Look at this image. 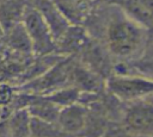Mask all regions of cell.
Segmentation results:
<instances>
[{"label":"cell","mask_w":153,"mask_h":137,"mask_svg":"<svg viewBox=\"0 0 153 137\" xmlns=\"http://www.w3.org/2000/svg\"><path fill=\"white\" fill-rule=\"evenodd\" d=\"M100 24L102 44L112 57L135 61L148 43V29L112 2L100 12Z\"/></svg>","instance_id":"1"},{"label":"cell","mask_w":153,"mask_h":137,"mask_svg":"<svg viewBox=\"0 0 153 137\" xmlns=\"http://www.w3.org/2000/svg\"><path fill=\"white\" fill-rule=\"evenodd\" d=\"M22 24L30 39L33 55L48 56L57 51L53 33L35 6H26Z\"/></svg>","instance_id":"2"},{"label":"cell","mask_w":153,"mask_h":137,"mask_svg":"<svg viewBox=\"0 0 153 137\" xmlns=\"http://www.w3.org/2000/svg\"><path fill=\"white\" fill-rule=\"evenodd\" d=\"M109 92L123 101H136L153 94V79L126 73L111 74L106 79Z\"/></svg>","instance_id":"3"},{"label":"cell","mask_w":153,"mask_h":137,"mask_svg":"<svg viewBox=\"0 0 153 137\" xmlns=\"http://www.w3.org/2000/svg\"><path fill=\"white\" fill-rule=\"evenodd\" d=\"M33 6L43 17L45 24L53 33L55 42L57 43L73 24L57 6L55 0H36Z\"/></svg>","instance_id":"4"},{"label":"cell","mask_w":153,"mask_h":137,"mask_svg":"<svg viewBox=\"0 0 153 137\" xmlns=\"http://www.w3.org/2000/svg\"><path fill=\"white\" fill-rule=\"evenodd\" d=\"M88 113L85 106L74 102L60 108L56 124L59 129L67 133H79L84 131L87 126Z\"/></svg>","instance_id":"5"},{"label":"cell","mask_w":153,"mask_h":137,"mask_svg":"<svg viewBox=\"0 0 153 137\" xmlns=\"http://www.w3.org/2000/svg\"><path fill=\"white\" fill-rule=\"evenodd\" d=\"M124 125L128 130L137 133L153 132V106L135 105L124 116Z\"/></svg>","instance_id":"6"},{"label":"cell","mask_w":153,"mask_h":137,"mask_svg":"<svg viewBox=\"0 0 153 137\" xmlns=\"http://www.w3.org/2000/svg\"><path fill=\"white\" fill-rule=\"evenodd\" d=\"M148 30L153 27V0H109Z\"/></svg>","instance_id":"7"},{"label":"cell","mask_w":153,"mask_h":137,"mask_svg":"<svg viewBox=\"0 0 153 137\" xmlns=\"http://www.w3.org/2000/svg\"><path fill=\"white\" fill-rule=\"evenodd\" d=\"M23 0H2L0 1V23L5 30H10L14 25L22 23L23 14L26 8Z\"/></svg>","instance_id":"8"},{"label":"cell","mask_w":153,"mask_h":137,"mask_svg":"<svg viewBox=\"0 0 153 137\" xmlns=\"http://www.w3.org/2000/svg\"><path fill=\"white\" fill-rule=\"evenodd\" d=\"M61 107L50 101L47 96L35 98L27 106V114L39 120L56 123V118Z\"/></svg>","instance_id":"9"},{"label":"cell","mask_w":153,"mask_h":137,"mask_svg":"<svg viewBox=\"0 0 153 137\" xmlns=\"http://www.w3.org/2000/svg\"><path fill=\"white\" fill-rule=\"evenodd\" d=\"M55 2L72 24L79 25L91 13L90 2L92 0H55Z\"/></svg>","instance_id":"10"},{"label":"cell","mask_w":153,"mask_h":137,"mask_svg":"<svg viewBox=\"0 0 153 137\" xmlns=\"http://www.w3.org/2000/svg\"><path fill=\"white\" fill-rule=\"evenodd\" d=\"M5 38H7V43L11 48L22 52H32L30 39L26 35V31L22 23L14 25L10 30L5 32Z\"/></svg>","instance_id":"11"},{"label":"cell","mask_w":153,"mask_h":137,"mask_svg":"<svg viewBox=\"0 0 153 137\" xmlns=\"http://www.w3.org/2000/svg\"><path fill=\"white\" fill-rule=\"evenodd\" d=\"M133 62H134V67L139 71L143 73L142 75L153 79V41L152 42L148 41L142 54Z\"/></svg>","instance_id":"12"},{"label":"cell","mask_w":153,"mask_h":137,"mask_svg":"<svg viewBox=\"0 0 153 137\" xmlns=\"http://www.w3.org/2000/svg\"><path fill=\"white\" fill-rule=\"evenodd\" d=\"M2 39H5V30H4V27H2V25L0 23V42Z\"/></svg>","instance_id":"13"},{"label":"cell","mask_w":153,"mask_h":137,"mask_svg":"<svg viewBox=\"0 0 153 137\" xmlns=\"http://www.w3.org/2000/svg\"><path fill=\"white\" fill-rule=\"evenodd\" d=\"M92 1H99V0H92Z\"/></svg>","instance_id":"14"}]
</instances>
